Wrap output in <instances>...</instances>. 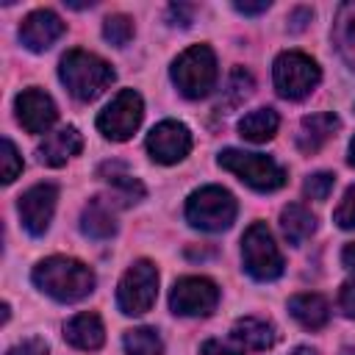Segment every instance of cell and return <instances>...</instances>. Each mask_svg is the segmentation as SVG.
<instances>
[{"mask_svg": "<svg viewBox=\"0 0 355 355\" xmlns=\"http://www.w3.org/2000/svg\"><path fill=\"white\" fill-rule=\"evenodd\" d=\"M219 166L233 172L241 183H247L255 191H275L286 183V169L263 153H247V150L227 147L219 153Z\"/></svg>", "mask_w": 355, "mask_h": 355, "instance_id": "4", "label": "cell"}, {"mask_svg": "<svg viewBox=\"0 0 355 355\" xmlns=\"http://www.w3.org/2000/svg\"><path fill=\"white\" fill-rule=\"evenodd\" d=\"M147 153L155 164H178L191 150V133L178 119H164L147 133Z\"/></svg>", "mask_w": 355, "mask_h": 355, "instance_id": "11", "label": "cell"}, {"mask_svg": "<svg viewBox=\"0 0 355 355\" xmlns=\"http://www.w3.org/2000/svg\"><path fill=\"white\" fill-rule=\"evenodd\" d=\"M172 80L178 92L189 100L211 94L216 83V55L208 44H191L172 61Z\"/></svg>", "mask_w": 355, "mask_h": 355, "instance_id": "3", "label": "cell"}, {"mask_svg": "<svg viewBox=\"0 0 355 355\" xmlns=\"http://www.w3.org/2000/svg\"><path fill=\"white\" fill-rule=\"evenodd\" d=\"M272 3L269 0H261V3H233V8L239 11V14H261V11H266Z\"/></svg>", "mask_w": 355, "mask_h": 355, "instance_id": "33", "label": "cell"}, {"mask_svg": "<svg viewBox=\"0 0 355 355\" xmlns=\"http://www.w3.org/2000/svg\"><path fill=\"white\" fill-rule=\"evenodd\" d=\"M64 33V22L55 11L50 8H36L31 11L22 25H19V42L33 50V53H44L47 47H53Z\"/></svg>", "mask_w": 355, "mask_h": 355, "instance_id": "14", "label": "cell"}, {"mask_svg": "<svg viewBox=\"0 0 355 355\" xmlns=\"http://www.w3.org/2000/svg\"><path fill=\"white\" fill-rule=\"evenodd\" d=\"M64 338L67 344L78 349H100L105 341V327L97 313H78L64 324Z\"/></svg>", "mask_w": 355, "mask_h": 355, "instance_id": "18", "label": "cell"}, {"mask_svg": "<svg viewBox=\"0 0 355 355\" xmlns=\"http://www.w3.org/2000/svg\"><path fill=\"white\" fill-rule=\"evenodd\" d=\"M186 219L191 227L219 233L227 230L236 219V200L222 186H202L186 200Z\"/></svg>", "mask_w": 355, "mask_h": 355, "instance_id": "5", "label": "cell"}, {"mask_svg": "<svg viewBox=\"0 0 355 355\" xmlns=\"http://www.w3.org/2000/svg\"><path fill=\"white\" fill-rule=\"evenodd\" d=\"M0 161H3V169H0L3 183H14L17 175L22 172V155L17 153V147H14L11 139H3V155H0Z\"/></svg>", "mask_w": 355, "mask_h": 355, "instance_id": "27", "label": "cell"}, {"mask_svg": "<svg viewBox=\"0 0 355 355\" xmlns=\"http://www.w3.org/2000/svg\"><path fill=\"white\" fill-rule=\"evenodd\" d=\"M338 308L344 311V316L355 319V277H349L341 286V291H338Z\"/></svg>", "mask_w": 355, "mask_h": 355, "instance_id": "30", "label": "cell"}, {"mask_svg": "<svg viewBox=\"0 0 355 355\" xmlns=\"http://www.w3.org/2000/svg\"><path fill=\"white\" fill-rule=\"evenodd\" d=\"M14 111H17L19 125H22L28 133H47V130L53 128L55 116H58L53 97H50L47 92L36 89V86H33V89H25V92L17 94V100H14Z\"/></svg>", "mask_w": 355, "mask_h": 355, "instance_id": "13", "label": "cell"}, {"mask_svg": "<svg viewBox=\"0 0 355 355\" xmlns=\"http://www.w3.org/2000/svg\"><path fill=\"white\" fill-rule=\"evenodd\" d=\"M8 355H47V344L42 338H25L8 349Z\"/></svg>", "mask_w": 355, "mask_h": 355, "instance_id": "31", "label": "cell"}, {"mask_svg": "<svg viewBox=\"0 0 355 355\" xmlns=\"http://www.w3.org/2000/svg\"><path fill=\"white\" fill-rule=\"evenodd\" d=\"M230 336H233V341H239L244 349H255V352L269 349V347L275 344V338H277L272 322H266V319H261V316H241V319H236Z\"/></svg>", "mask_w": 355, "mask_h": 355, "instance_id": "19", "label": "cell"}, {"mask_svg": "<svg viewBox=\"0 0 355 355\" xmlns=\"http://www.w3.org/2000/svg\"><path fill=\"white\" fill-rule=\"evenodd\" d=\"M288 313L305 330H322L330 319V305L322 294H294L288 300Z\"/></svg>", "mask_w": 355, "mask_h": 355, "instance_id": "20", "label": "cell"}, {"mask_svg": "<svg viewBox=\"0 0 355 355\" xmlns=\"http://www.w3.org/2000/svg\"><path fill=\"white\" fill-rule=\"evenodd\" d=\"M333 183H336V175L333 172H313V175L305 178L302 194L308 200H327L330 191H333Z\"/></svg>", "mask_w": 355, "mask_h": 355, "instance_id": "26", "label": "cell"}, {"mask_svg": "<svg viewBox=\"0 0 355 355\" xmlns=\"http://www.w3.org/2000/svg\"><path fill=\"white\" fill-rule=\"evenodd\" d=\"M55 200H58V189L53 183H39V186H31L19 202H17V211H19V219H22V227L31 233V236H42L47 227H50V219L55 214Z\"/></svg>", "mask_w": 355, "mask_h": 355, "instance_id": "12", "label": "cell"}, {"mask_svg": "<svg viewBox=\"0 0 355 355\" xmlns=\"http://www.w3.org/2000/svg\"><path fill=\"white\" fill-rule=\"evenodd\" d=\"M58 78L75 100L92 103L114 83V69L108 61H103L100 55H94L89 50H69L61 58Z\"/></svg>", "mask_w": 355, "mask_h": 355, "instance_id": "2", "label": "cell"}, {"mask_svg": "<svg viewBox=\"0 0 355 355\" xmlns=\"http://www.w3.org/2000/svg\"><path fill=\"white\" fill-rule=\"evenodd\" d=\"M349 164H352V166H355V139H352V141H349Z\"/></svg>", "mask_w": 355, "mask_h": 355, "instance_id": "38", "label": "cell"}, {"mask_svg": "<svg viewBox=\"0 0 355 355\" xmlns=\"http://www.w3.org/2000/svg\"><path fill=\"white\" fill-rule=\"evenodd\" d=\"M280 230H283V236H286L288 244L300 247L305 239L313 236V230H316V216H313L305 205L288 202V205L280 211Z\"/></svg>", "mask_w": 355, "mask_h": 355, "instance_id": "21", "label": "cell"}, {"mask_svg": "<svg viewBox=\"0 0 355 355\" xmlns=\"http://www.w3.org/2000/svg\"><path fill=\"white\" fill-rule=\"evenodd\" d=\"M219 302V288L208 277H180L172 286L169 308L178 316H208Z\"/></svg>", "mask_w": 355, "mask_h": 355, "instance_id": "10", "label": "cell"}, {"mask_svg": "<svg viewBox=\"0 0 355 355\" xmlns=\"http://www.w3.org/2000/svg\"><path fill=\"white\" fill-rule=\"evenodd\" d=\"M241 261L255 280H275L283 275V255L266 227V222H252L241 236Z\"/></svg>", "mask_w": 355, "mask_h": 355, "instance_id": "7", "label": "cell"}, {"mask_svg": "<svg viewBox=\"0 0 355 355\" xmlns=\"http://www.w3.org/2000/svg\"><path fill=\"white\" fill-rule=\"evenodd\" d=\"M272 78H275V89H277L280 97L302 100L319 86L322 69L311 55H305L300 50H286L275 58Z\"/></svg>", "mask_w": 355, "mask_h": 355, "instance_id": "6", "label": "cell"}, {"mask_svg": "<svg viewBox=\"0 0 355 355\" xmlns=\"http://www.w3.org/2000/svg\"><path fill=\"white\" fill-rule=\"evenodd\" d=\"M83 147V136L78 133V128L67 125L50 136H44V141L39 144V161L47 164V166H64L72 155H78Z\"/></svg>", "mask_w": 355, "mask_h": 355, "instance_id": "17", "label": "cell"}, {"mask_svg": "<svg viewBox=\"0 0 355 355\" xmlns=\"http://www.w3.org/2000/svg\"><path fill=\"white\" fill-rule=\"evenodd\" d=\"M311 17H313V14H311L308 8H297V11L291 14V25H288V28H291V31H302V28H305V22H302V19H308V22H311Z\"/></svg>", "mask_w": 355, "mask_h": 355, "instance_id": "35", "label": "cell"}, {"mask_svg": "<svg viewBox=\"0 0 355 355\" xmlns=\"http://www.w3.org/2000/svg\"><path fill=\"white\" fill-rule=\"evenodd\" d=\"M288 355H316V349H313V347H297V349L288 352Z\"/></svg>", "mask_w": 355, "mask_h": 355, "instance_id": "37", "label": "cell"}, {"mask_svg": "<svg viewBox=\"0 0 355 355\" xmlns=\"http://www.w3.org/2000/svg\"><path fill=\"white\" fill-rule=\"evenodd\" d=\"M158 297V269L150 261H136L130 269L122 275L119 288H116V305L128 316H141L153 308Z\"/></svg>", "mask_w": 355, "mask_h": 355, "instance_id": "8", "label": "cell"}, {"mask_svg": "<svg viewBox=\"0 0 355 355\" xmlns=\"http://www.w3.org/2000/svg\"><path fill=\"white\" fill-rule=\"evenodd\" d=\"M125 352L128 355H161L164 352V341L153 327H133L125 333L122 338Z\"/></svg>", "mask_w": 355, "mask_h": 355, "instance_id": "24", "label": "cell"}, {"mask_svg": "<svg viewBox=\"0 0 355 355\" xmlns=\"http://www.w3.org/2000/svg\"><path fill=\"white\" fill-rule=\"evenodd\" d=\"M169 17L180 19V25L189 28L191 25V6H169Z\"/></svg>", "mask_w": 355, "mask_h": 355, "instance_id": "34", "label": "cell"}, {"mask_svg": "<svg viewBox=\"0 0 355 355\" xmlns=\"http://www.w3.org/2000/svg\"><path fill=\"white\" fill-rule=\"evenodd\" d=\"M250 92H252V78H250V72H244V69H233L230 78H227V97H230L227 103L236 105V103L247 100Z\"/></svg>", "mask_w": 355, "mask_h": 355, "instance_id": "28", "label": "cell"}, {"mask_svg": "<svg viewBox=\"0 0 355 355\" xmlns=\"http://www.w3.org/2000/svg\"><path fill=\"white\" fill-rule=\"evenodd\" d=\"M33 283L58 302H78L94 291V272L67 255H50L33 266Z\"/></svg>", "mask_w": 355, "mask_h": 355, "instance_id": "1", "label": "cell"}, {"mask_svg": "<svg viewBox=\"0 0 355 355\" xmlns=\"http://www.w3.org/2000/svg\"><path fill=\"white\" fill-rule=\"evenodd\" d=\"M144 116V103L139 97V92L133 89H122L97 116V130L111 139V141H125L136 133V128L141 125Z\"/></svg>", "mask_w": 355, "mask_h": 355, "instance_id": "9", "label": "cell"}, {"mask_svg": "<svg viewBox=\"0 0 355 355\" xmlns=\"http://www.w3.org/2000/svg\"><path fill=\"white\" fill-rule=\"evenodd\" d=\"M103 36L116 44V47H125L130 39H133V19L128 14H111L105 22H103Z\"/></svg>", "mask_w": 355, "mask_h": 355, "instance_id": "25", "label": "cell"}, {"mask_svg": "<svg viewBox=\"0 0 355 355\" xmlns=\"http://www.w3.org/2000/svg\"><path fill=\"white\" fill-rule=\"evenodd\" d=\"M341 128V119L330 111H322V114H311L300 122V130H297V147L305 153V155H313L316 150H322L333 136L336 130Z\"/></svg>", "mask_w": 355, "mask_h": 355, "instance_id": "16", "label": "cell"}, {"mask_svg": "<svg viewBox=\"0 0 355 355\" xmlns=\"http://www.w3.org/2000/svg\"><path fill=\"white\" fill-rule=\"evenodd\" d=\"M277 125H280L277 111H272V108H255V111H250V114L241 116L239 133H241V139H247L252 144H263V141H269L277 133Z\"/></svg>", "mask_w": 355, "mask_h": 355, "instance_id": "22", "label": "cell"}, {"mask_svg": "<svg viewBox=\"0 0 355 355\" xmlns=\"http://www.w3.org/2000/svg\"><path fill=\"white\" fill-rule=\"evenodd\" d=\"M341 263H344L347 269H355V241L344 244V250H341Z\"/></svg>", "mask_w": 355, "mask_h": 355, "instance_id": "36", "label": "cell"}, {"mask_svg": "<svg viewBox=\"0 0 355 355\" xmlns=\"http://www.w3.org/2000/svg\"><path fill=\"white\" fill-rule=\"evenodd\" d=\"M119 200L114 194H103L94 197L83 205L80 214V230L92 239H111L116 233V211H119Z\"/></svg>", "mask_w": 355, "mask_h": 355, "instance_id": "15", "label": "cell"}, {"mask_svg": "<svg viewBox=\"0 0 355 355\" xmlns=\"http://www.w3.org/2000/svg\"><path fill=\"white\" fill-rule=\"evenodd\" d=\"M333 219H336V225L344 227V230H352V227H355V186H349V189L344 191V197H341V202H338Z\"/></svg>", "mask_w": 355, "mask_h": 355, "instance_id": "29", "label": "cell"}, {"mask_svg": "<svg viewBox=\"0 0 355 355\" xmlns=\"http://www.w3.org/2000/svg\"><path fill=\"white\" fill-rule=\"evenodd\" d=\"M333 44L338 55L355 69V3L338 6L336 22H333Z\"/></svg>", "mask_w": 355, "mask_h": 355, "instance_id": "23", "label": "cell"}, {"mask_svg": "<svg viewBox=\"0 0 355 355\" xmlns=\"http://www.w3.org/2000/svg\"><path fill=\"white\" fill-rule=\"evenodd\" d=\"M200 355H241L239 349H233L230 344H225V341H216V338H211V341H205L202 347H200Z\"/></svg>", "mask_w": 355, "mask_h": 355, "instance_id": "32", "label": "cell"}]
</instances>
